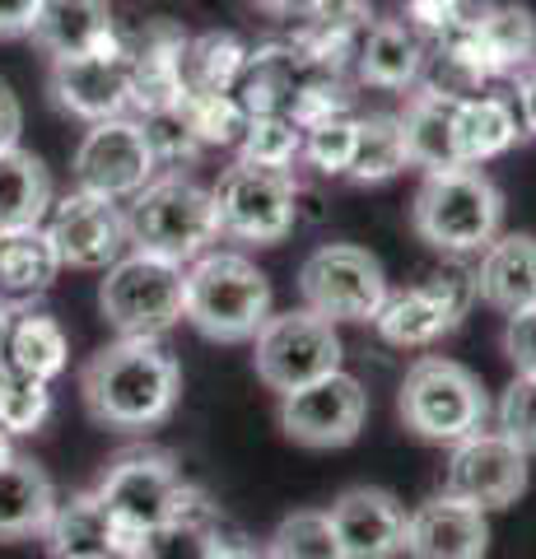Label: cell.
<instances>
[{"label": "cell", "instance_id": "obj_1", "mask_svg": "<svg viewBox=\"0 0 536 559\" xmlns=\"http://www.w3.org/2000/svg\"><path fill=\"white\" fill-rule=\"evenodd\" d=\"M80 396L103 429L145 433L178 411L182 369L159 336H117L84 364Z\"/></svg>", "mask_w": 536, "mask_h": 559}, {"label": "cell", "instance_id": "obj_2", "mask_svg": "<svg viewBox=\"0 0 536 559\" xmlns=\"http://www.w3.org/2000/svg\"><path fill=\"white\" fill-rule=\"evenodd\" d=\"M410 229L434 252H486L504 234V191L480 168L425 173L410 201Z\"/></svg>", "mask_w": 536, "mask_h": 559}, {"label": "cell", "instance_id": "obj_3", "mask_svg": "<svg viewBox=\"0 0 536 559\" xmlns=\"http://www.w3.org/2000/svg\"><path fill=\"white\" fill-rule=\"evenodd\" d=\"M266 318H271V280L243 252H201L187 266L182 322H192L205 341L243 345L262 331Z\"/></svg>", "mask_w": 536, "mask_h": 559}, {"label": "cell", "instance_id": "obj_4", "mask_svg": "<svg viewBox=\"0 0 536 559\" xmlns=\"http://www.w3.org/2000/svg\"><path fill=\"white\" fill-rule=\"evenodd\" d=\"M215 238H219V219H215L211 187L182 178V173L150 178L131 197L127 242L135 252H150V257L178 261V266H192L201 252H211Z\"/></svg>", "mask_w": 536, "mask_h": 559}, {"label": "cell", "instance_id": "obj_5", "mask_svg": "<svg viewBox=\"0 0 536 559\" xmlns=\"http://www.w3.org/2000/svg\"><path fill=\"white\" fill-rule=\"evenodd\" d=\"M402 425L425 443H462L466 433L486 429L490 401L480 378L457 359L420 355L402 378V396H396Z\"/></svg>", "mask_w": 536, "mask_h": 559}, {"label": "cell", "instance_id": "obj_6", "mask_svg": "<svg viewBox=\"0 0 536 559\" xmlns=\"http://www.w3.org/2000/svg\"><path fill=\"white\" fill-rule=\"evenodd\" d=\"M187 308V266L150 252H122L103 271L98 312L117 336H159L182 322Z\"/></svg>", "mask_w": 536, "mask_h": 559}, {"label": "cell", "instance_id": "obj_7", "mask_svg": "<svg viewBox=\"0 0 536 559\" xmlns=\"http://www.w3.org/2000/svg\"><path fill=\"white\" fill-rule=\"evenodd\" d=\"M303 308H313L326 322H373L388 304V271L373 252L355 242H326L308 252L299 266Z\"/></svg>", "mask_w": 536, "mask_h": 559}, {"label": "cell", "instance_id": "obj_8", "mask_svg": "<svg viewBox=\"0 0 536 559\" xmlns=\"http://www.w3.org/2000/svg\"><path fill=\"white\" fill-rule=\"evenodd\" d=\"M252 364L257 378L271 392H294L313 378H326L341 369V336L336 322L318 318L313 308H289V312H271L262 331L252 336Z\"/></svg>", "mask_w": 536, "mask_h": 559}, {"label": "cell", "instance_id": "obj_9", "mask_svg": "<svg viewBox=\"0 0 536 559\" xmlns=\"http://www.w3.org/2000/svg\"><path fill=\"white\" fill-rule=\"evenodd\" d=\"M211 197H215L219 234L238 242H257V248L285 242L294 219H299V187L281 168H257L238 159L234 168L219 173Z\"/></svg>", "mask_w": 536, "mask_h": 559}, {"label": "cell", "instance_id": "obj_10", "mask_svg": "<svg viewBox=\"0 0 536 559\" xmlns=\"http://www.w3.org/2000/svg\"><path fill=\"white\" fill-rule=\"evenodd\" d=\"M187 485L164 452H127L117 457L98 480V503L108 509V518L122 527V536L131 546H141V536L164 527V522L182 509Z\"/></svg>", "mask_w": 536, "mask_h": 559}, {"label": "cell", "instance_id": "obj_11", "mask_svg": "<svg viewBox=\"0 0 536 559\" xmlns=\"http://www.w3.org/2000/svg\"><path fill=\"white\" fill-rule=\"evenodd\" d=\"M154 168H159V159H154L145 121H135V117L94 121L80 135L75 159H71L75 187L94 191V197H108V201H131L154 178Z\"/></svg>", "mask_w": 536, "mask_h": 559}, {"label": "cell", "instance_id": "obj_12", "mask_svg": "<svg viewBox=\"0 0 536 559\" xmlns=\"http://www.w3.org/2000/svg\"><path fill=\"white\" fill-rule=\"evenodd\" d=\"M476 304V271H439L429 275L425 285L388 294L383 312L373 318L378 336L396 349H425L434 345L448 331H457V322L466 318V308Z\"/></svg>", "mask_w": 536, "mask_h": 559}, {"label": "cell", "instance_id": "obj_13", "mask_svg": "<svg viewBox=\"0 0 536 559\" xmlns=\"http://www.w3.org/2000/svg\"><path fill=\"white\" fill-rule=\"evenodd\" d=\"M369 419V392L350 373H326L281 396V429L299 448H345Z\"/></svg>", "mask_w": 536, "mask_h": 559}, {"label": "cell", "instance_id": "obj_14", "mask_svg": "<svg viewBox=\"0 0 536 559\" xmlns=\"http://www.w3.org/2000/svg\"><path fill=\"white\" fill-rule=\"evenodd\" d=\"M527 489V452L509 443L499 429H476L462 443H453L443 476V495L472 503L480 513L509 509Z\"/></svg>", "mask_w": 536, "mask_h": 559}, {"label": "cell", "instance_id": "obj_15", "mask_svg": "<svg viewBox=\"0 0 536 559\" xmlns=\"http://www.w3.org/2000/svg\"><path fill=\"white\" fill-rule=\"evenodd\" d=\"M47 94L65 117L80 121H112L127 117L131 108V66H127V47H103V51H84V57H61L51 61L47 75Z\"/></svg>", "mask_w": 536, "mask_h": 559}, {"label": "cell", "instance_id": "obj_16", "mask_svg": "<svg viewBox=\"0 0 536 559\" xmlns=\"http://www.w3.org/2000/svg\"><path fill=\"white\" fill-rule=\"evenodd\" d=\"M47 234L61 266H75V271H108L127 252V215L117 210V201L94 197V191H80V187L71 197L51 201Z\"/></svg>", "mask_w": 536, "mask_h": 559}, {"label": "cell", "instance_id": "obj_17", "mask_svg": "<svg viewBox=\"0 0 536 559\" xmlns=\"http://www.w3.org/2000/svg\"><path fill=\"white\" fill-rule=\"evenodd\" d=\"M332 527L341 536L345 559H396L406 540V509L396 495L378 485H350L341 489L336 503L326 509Z\"/></svg>", "mask_w": 536, "mask_h": 559}, {"label": "cell", "instance_id": "obj_18", "mask_svg": "<svg viewBox=\"0 0 536 559\" xmlns=\"http://www.w3.org/2000/svg\"><path fill=\"white\" fill-rule=\"evenodd\" d=\"M490 550V522L480 509L453 495L425 499L415 513H406V559H486Z\"/></svg>", "mask_w": 536, "mask_h": 559}, {"label": "cell", "instance_id": "obj_19", "mask_svg": "<svg viewBox=\"0 0 536 559\" xmlns=\"http://www.w3.org/2000/svg\"><path fill=\"white\" fill-rule=\"evenodd\" d=\"M28 38L38 43L51 61L84 57V51H103V47L122 43L108 0H38Z\"/></svg>", "mask_w": 536, "mask_h": 559}, {"label": "cell", "instance_id": "obj_20", "mask_svg": "<svg viewBox=\"0 0 536 559\" xmlns=\"http://www.w3.org/2000/svg\"><path fill=\"white\" fill-rule=\"evenodd\" d=\"M457 103H462V94L439 90V84L410 94L406 112L396 121H402L406 154H410L415 168H425V173L462 168V154H457Z\"/></svg>", "mask_w": 536, "mask_h": 559}, {"label": "cell", "instance_id": "obj_21", "mask_svg": "<svg viewBox=\"0 0 536 559\" xmlns=\"http://www.w3.org/2000/svg\"><path fill=\"white\" fill-rule=\"evenodd\" d=\"M57 275H61V257L51 248L47 224L0 234V308L28 312L33 299H43L57 285Z\"/></svg>", "mask_w": 536, "mask_h": 559}, {"label": "cell", "instance_id": "obj_22", "mask_svg": "<svg viewBox=\"0 0 536 559\" xmlns=\"http://www.w3.org/2000/svg\"><path fill=\"white\" fill-rule=\"evenodd\" d=\"M472 33L486 75H527L536 66V14L517 0H490L472 10Z\"/></svg>", "mask_w": 536, "mask_h": 559}, {"label": "cell", "instance_id": "obj_23", "mask_svg": "<svg viewBox=\"0 0 536 559\" xmlns=\"http://www.w3.org/2000/svg\"><path fill=\"white\" fill-rule=\"evenodd\" d=\"M182 51H187V38L182 33H172V28H154V38H145V47H127L131 108H141L145 117L178 112V103L187 94Z\"/></svg>", "mask_w": 536, "mask_h": 559}, {"label": "cell", "instance_id": "obj_24", "mask_svg": "<svg viewBox=\"0 0 536 559\" xmlns=\"http://www.w3.org/2000/svg\"><path fill=\"white\" fill-rule=\"evenodd\" d=\"M476 299L509 318L536 304V234H499L476 266Z\"/></svg>", "mask_w": 536, "mask_h": 559}, {"label": "cell", "instance_id": "obj_25", "mask_svg": "<svg viewBox=\"0 0 536 559\" xmlns=\"http://www.w3.org/2000/svg\"><path fill=\"white\" fill-rule=\"evenodd\" d=\"M43 536H47L51 559H61V555H122V559H135V546L108 518V509L98 503L94 489L57 503V513H51Z\"/></svg>", "mask_w": 536, "mask_h": 559}, {"label": "cell", "instance_id": "obj_26", "mask_svg": "<svg viewBox=\"0 0 536 559\" xmlns=\"http://www.w3.org/2000/svg\"><path fill=\"white\" fill-rule=\"evenodd\" d=\"M57 503V485L33 457H10L0 466V540L43 536Z\"/></svg>", "mask_w": 536, "mask_h": 559}, {"label": "cell", "instance_id": "obj_27", "mask_svg": "<svg viewBox=\"0 0 536 559\" xmlns=\"http://www.w3.org/2000/svg\"><path fill=\"white\" fill-rule=\"evenodd\" d=\"M355 70L373 90H410L425 70V47L410 24L383 20L355 43Z\"/></svg>", "mask_w": 536, "mask_h": 559}, {"label": "cell", "instance_id": "obj_28", "mask_svg": "<svg viewBox=\"0 0 536 559\" xmlns=\"http://www.w3.org/2000/svg\"><path fill=\"white\" fill-rule=\"evenodd\" d=\"M51 173L38 154L28 150H0V234L10 229H33L51 215Z\"/></svg>", "mask_w": 536, "mask_h": 559}, {"label": "cell", "instance_id": "obj_29", "mask_svg": "<svg viewBox=\"0 0 536 559\" xmlns=\"http://www.w3.org/2000/svg\"><path fill=\"white\" fill-rule=\"evenodd\" d=\"M523 135L517 108L504 94H480V98H462L457 103V154L466 168H480L509 154Z\"/></svg>", "mask_w": 536, "mask_h": 559}, {"label": "cell", "instance_id": "obj_30", "mask_svg": "<svg viewBox=\"0 0 536 559\" xmlns=\"http://www.w3.org/2000/svg\"><path fill=\"white\" fill-rule=\"evenodd\" d=\"M0 364L14 369V373L51 382L57 373H65V364H71V341H65V331H61L57 318H43V312H14L5 359Z\"/></svg>", "mask_w": 536, "mask_h": 559}, {"label": "cell", "instance_id": "obj_31", "mask_svg": "<svg viewBox=\"0 0 536 559\" xmlns=\"http://www.w3.org/2000/svg\"><path fill=\"white\" fill-rule=\"evenodd\" d=\"M219 546L215 536V509L205 503L196 489H187L182 509L172 513L164 527H154L141 536L135 559H211Z\"/></svg>", "mask_w": 536, "mask_h": 559}, {"label": "cell", "instance_id": "obj_32", "mask_svg": "<svg viewBox=\"0 0 536 559\" xmlns=\"http://www.w3.org/2000/svg\"><path fill=\"white\" fill-rule=\"evenodd\" d=\"M252 51L234 33H205L182 51V80L192 94H234Z\"/></svg>", "mask_w": 536, "mask_h": 559}, {"label": "cell", "instance_id": "obj_33", "mask_svg": "<svg viewBox=\"0 0 536 559\" xmlns=\"http://www.w3.org/2000/svg\"><path fill=\"white\" fill-rule=\"evenodd\" d=\"M402 168H410V154H406V135H402V121L392 112H373V117H359V131H355V159H350V182H388L396 178Z\"/></svg>", "mask_w": 536, "mask_h": 559}, {"label": "cell", "instance_id": "obj_34", "mask_svg": "<svg viewBox=\"0 0 536 559\" xmlns=\"http://www.w3.org/2000/svg\"><path fill=\"white\" fill-rule=\"evenodd\" d=\"M178 112L187 121V131L196 135V145L238 150V140H243V131H248V108L234 94H192L187 90Z\"/></svg>", "mask_w": 536, "mask_h": 559}, {"label": "cell", "instance_id": "obj_35", "mask_svg": "<svg viewBox=\"0 0 536 559\" xmlns=\"http://www.w3.org/2000/svg\"><path fill=\"white\" fill-rule=\"evenodd\" d=\"M299 154H303V127L289 112L248 117V131H243V140H238V159L243 164L289 173Z\"/></svg>", "mask_w": 536, "mask_h": 559}, {"label": "cell", "instance_id": "obj_36", "mask_svg": "<svg viewBox=\"0 0 536 559\" xmlns=\"http://www.w3.org/2000/svg\"><path fill=\"white\" fill-rule=\"evenodd\" d=\"M266 559H345V550H341L332 518L318 509H299L271 532Z\"/></svg>", "mask_w": 536, "mask_h": 559}, {"label": "cell", "instance_id": "obj_37", "mask_svg": "<svg viewBox=\"0 0 536 559\" xmlns=\"http://www.w3.org/2000/svg\"><path fill=\"white\" fill-rule=\"evenodd\" d=\"M355 131H359V117L355 112H332L303 127V154L299 159L313 164L322 178H345L355 159Z\"/></svg>", "mask_w": 536, "mask_h": 559}, {"label": "cell", "instance_id": "obj_38", "mask_svg": "<svg viewBox=\"0 0 536 559\" xmlns=\"http://www.w3.org/2000/svg\"><path fill=\"white\" fill-rule=\"evenodd\" d=\"M47 419H51V382L5 369V382H0V429L14 439V433H38Z\"/></svg>", "mask_w": 536, "mask_h": 559}, {"label": "cell", "instance_id": "obj_39", "mask_svg": "<svg viewBox=\"0 0 536 559\" xmlns=\"http://www.w3.org/2000/svg\"><path fill=\"white\" fill-rule=\"evenodd\" d=\"M499 433L523 452H536V373H517L499 396Z\"/></svg>", "mask_w": 536, "mask_h": 559}, {"label": "cell", "instance_id": "obj_40", "mask_svg": "<svg viewBox=\"0 0 536 559\" xmlns=\"http://www.w3.org/2000/svg\"><path fill=\"white\" fill-rule=\"evenodd\" d=\"M504 355L517 373H536V304L509 312L504 322Z\"/></svg>", "mask_w": 536, "mask_h": 559}, {"label": "cell", "instance_id": "obj_41", "mask_svg": "<svg viewBox=\"0 0 536 559\" xmlns=\"http://www.w3.org/2000/svg\"><path fill=\"white\" fill-rule=\"evenodd\" d=\"M466 0H406V20L415 24V28H425V33H448L453 24H462L466 20Z\"/></svg>", "mask_w": 536, "mask_h": 559}, {"label": "cell", "instance_id": "obj_42", "mask_svg": "<svg viewBox=\"0 0 536 559\" xmlns=\"http://www.w3.org/2000/svg\"><path fill=\"white\" fill-rule=\"evenodd\" d=\"M20 131H24V108H20V98H14L10 84L0 80V150L20 145Z\"/></svg>", "mask_w": 536, "mask_h": 559}, {"label": "cell", "instance_id": "obj_43", "mask_svg": "<svg viewBox=\"0 0 536 559\" xmlns=\"http://www.w3.org/2000/svg\"><path fill=\"white\" fill-rule=\"evenodd\" d=\"M38 0H0V38H28Z\"/></svg>", "mask_w": 536, "mask_h": 559}, {"label": "cell", "instance_id": "obj_44", "mask_svg": "<svg viewBox=\"0 0 536 559\" xmlns=\"http://www.w3.org/2000/svg\"><path fill=\"white\" fill-rule=\"evenodd\" d=\"M517 121H523V131L536 135V66L527 70V75H517Z\"/></svg>", "mask_w": 536, "mask_h": 559}, {"label": "cell", "instance_id": "obj_45", "mask_svg": "<svg viewBox=\"0 0 536 559\" xmlns=\"http://www.w3.org/2000/svg\"><path fill=\"white\" fill-rule=\"evenodd\" d=\"M211 559H266V555L252 550V546H238V540H219Z\"/></svg>", "mask_w": 536, "mask_h": 559}, {"label": "cell", "instance_id": "obj_46", "mask_svg": "<svg viewBox=\"0 0 536 559\" xmlns=\"http://www.w3.org/2000/svg\"><path fill=\"white\" fill-rule=\"evenodd\" d=\"M257 10H266V14H289L294 5H303V0H252Z\"/></svg>", "mask_w": 536, "mask_h": 559}, {"label": "cell", "instance_id": "obj_47", "mask_svg": "<svg viewBox=\"0 0 536 559\" xmlns=\"http://www.w3.org/2000/svg\"><path fill=\"white\" fill-rule=\"evenodd\" d=\"M10 322H14V312H10V308H0V359H5V341H10Z\"/></svg>", "mask_w": 536, "mask_h": 559}, {"label": "cell", "instance_id": "obj_48", "mask_svg": "<svg viewBox=\"0 0 536 559\" xmlns=\"http://www.w3.org/2000/svg\"><path fill=\"white\" fill-rule=\"evenodd\" d=\"M10 457H14V443H10V433H5V429H0V466H5Z\"/></svg>", "mask_w": 536, "mask_h": 559}, {"label": "cell", "instance_id": "obj_49", "mask_svg": "<svg viewBox=\"0 0 536 559\" xmlns=\"http://www.w3.org/2000/svg\"><path fill=\"white\" fill-rule=\"evenodd\" d=\"M61 559H122V555H61Z\"/></svg>", "mask_w": 536, "mask_h": 559}, {"label": "cell", "instance_id": "obj_50", "mask_svg": "<svg viewBox=\"0 0 536 559\" xmlns=\"http://www.w3.org/2000/svg\"><path fill=\"white\" fill-rule=\"evenodd\" d=\"M0 382H5V364H0Z\"/></svg>", "mask_w": 536, "mask_h": 559}]
</instances>
